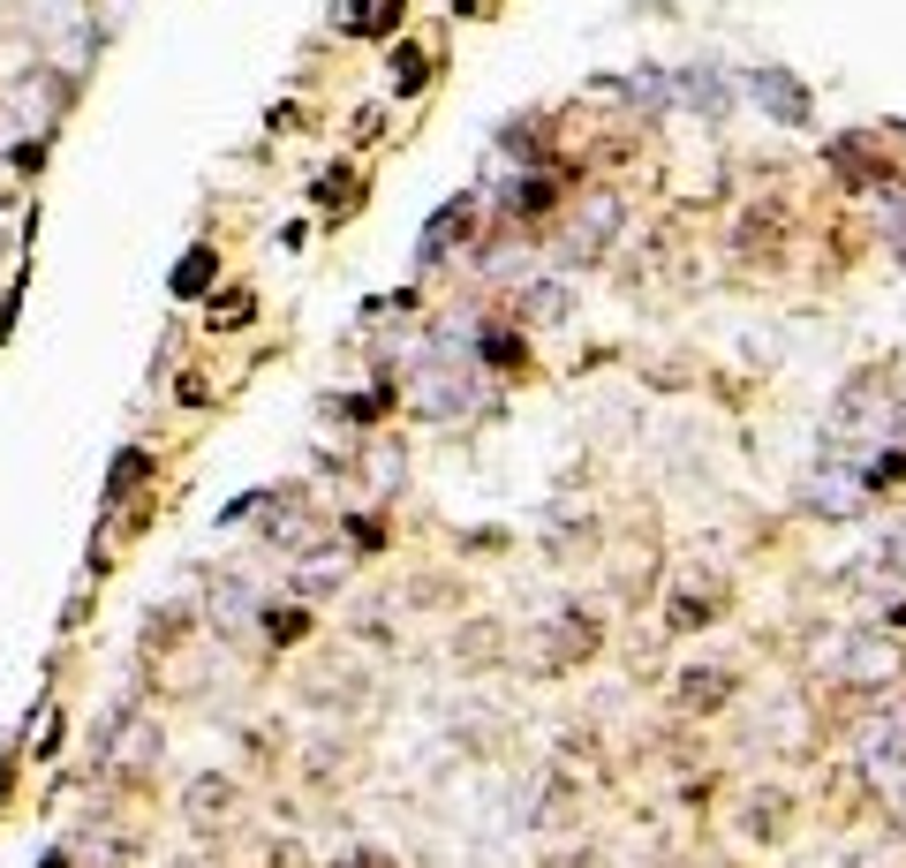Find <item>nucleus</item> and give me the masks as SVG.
Wrapping results in <instances>:
<instances>
[{
  "label": "nucleus",
  "mask_w": 906,
  "mask_h": 868,
  "mask_svg": "<svg viewBox=\"0 0 906 868\" xmlns=\"http://www.w3.org/2000/svg\"><path fill=\"white\" fill-rule=\"evenodd\" d=\"M332 868H393V861H386V854H378V846H355V854H348V861H332Z\"/></svg>",
  "instance_id": "39448f33"
},
{
  "label": "nucleus",
  "mask_w": 906,
  "mask_h": 868,
  "mask_svg": "<svg viewBox=\"0 0 906 868\" xmlns=\"http://www.w3.org/2000/svg\"><path fill=\"white\" fill-rule=\"evenodd\" d=\"M612 227H619V197H597V204L582 212V250H597Z\"/></svg>",
  "instance_id": "f03ea898"
},
{
  "label": "nucleus",
  "mask_w": 906,
  "mask_h": 868,
  "mask_svg": "<svg viewBox=\"0 0 906 868\" xmlns=\"http://www.w3.org/2000/svg\"><path fill=\"white\" fill-rule=\"evenodd\" d=\"M453 8H483V0H453Z\"/></svg>",
  "instance_id": "423d86ee"
},
{
  "label": "nucleus",
  "mask_w": 906,
  "mask_h": 868,
  "mask_svg": "<svg viewBox=\"0 0 906 868\" xmlns=\"http://www.w3.org/2000/svg\"><path fill=\"white\" fill-rule=\"evenodd\" d=\"M204 273H212V257H204V250H197V257H189V265H181V273H174V288H181V294H197V288H204Z\"/></svg>",
  "instance_id": "20e7f679"
},
{
  "label": "nucleus",
  "mask_w": 906,
  "mask_h": 868,
  "mask_svg": "<svg viewBox=\"0 0 906 868\" xmlns=\"http://www.w3.org/2000/svg\"><path fill=\"white\" fill-rule=\"evenodd\" d=\"M393 23H401V0H348L340 8V30H355V38H378Z\"/></svg>",
  "instance_id": "f257e3e1"
},
{
  "label": "nucleus",
  "mask_w": 906,
  "mask_h": 868,
  "mask_svg": "<svg viewBox=\"0 0 906 868\" xmlns=\"http://www.w3.org/2000/svg\"><path fill=\"white\" fill-rule=\"evenodd\" d=\"M483 363H491V370H514V363H521V340L491 332V340H483Z\"/></svg>",
  "instance_id": "7ed1b4c3"
}]
</instances>
